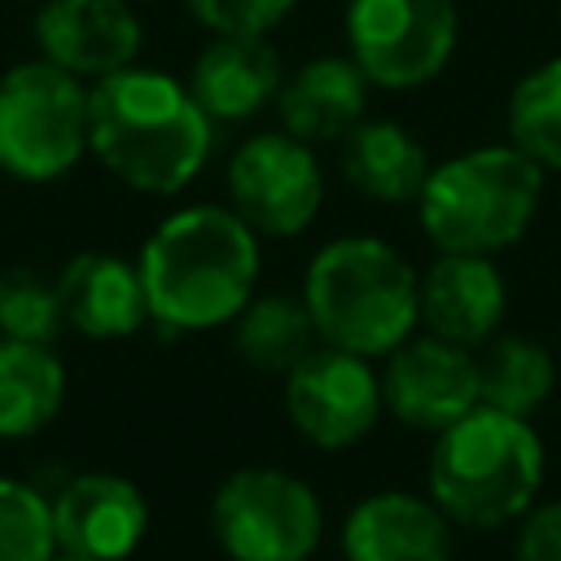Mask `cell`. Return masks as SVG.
Instances as JSON below:
<instances>
[{
    "mask_svg": "<svg viewBox=\"0 0 561 561\" xmlns=\"http://www.w3.org/2000/svg\"><path fill=\"white\" fill-rule=\"evenodd\" d=\"M39 57L83 83L136 66L140 18L131 0H44L35 13Z\"/></svg>",
    "mask_w": 561,
    "mask_h": 561,
    "instance_id": "4fadbf2b",
    "label": "cell"
},
{
    "mask_svg": "<svg viewBox=\"0 0 561 561\" xmlns=\"http://www.w3.org/2000/svg\"><path fill=\"white\" fill-rule=\"evenodd\" d=\"M456 31V0H346L351 61L373 88L408 92L443 75Z\"/></svg>",
    "mask_w": 561,
    "mask_h": 561,
    "instance_id": "ba28073f",
    "label": "cell"
},
{
    "mask_svg": "<svg viewBox=\"0 0 561 561\" xmlns=\"http://www.w3.org/2000/svg\"><path fill=\"white\" fill-rule=\"evenodd\" d=\"M140 285L149 320L175 333L232 324L254 298L259 232L232 206H184L140 245Z\"/></svg>",
    "mask_w": 561,
    "mask_h": 561,
    "instance_id": "6da1fadb",
    "label": "cell"
},
{
    "mask_svg": "<svg viewBox=\"0 0 561 561\" xmlns=\"http://www.w3.org/2000/svg\"><path fill=\"white\" fill-rule=\"evenodd\" d=\"M57 298H61L66 329L96 337V342L131 337L149 320L140 267L118 254H105V250L75 254L57 272Z\"/></svg>",
    "mask_w": 561,
    "mask_h": 561,
    "instance_id": "2e32d148",
    "label": "cell"
},
{
    "mask_svg": "<svg viewBox=\"0 0 561 561\" xmlns=\"http://www.w3.org/2000/svg\"><path fill=\"white\" fill-rule=\"evenodd\" d=\"M508 289L486 254H438L421 276L425 333L456 346H486L504 320Z\"/></svg>",
    "mask_w": 561,
    "mask_h": 561,
    "instance_id": "5bb4252c",
    "label": "cell"
},
{
    "mask_svg": "<svg viewBox=\"0 0 561 561\" xmlns=\"http://www.w3.org/2000/svg\"><path fill=\"white\" fill-rule=\"evenodd\" d=\"M508 145L543 171H561V57L539 61L508 96Z\"/></svg>",
    "mask_w": 561,
    "mask_h": 561,
    "instance_id": "603a6c76",
    "label": "cell"
},
{
    "mask_svg": "<svg viewBox=\"0 0 561 561\" xmlns=\"http://www.w3.org/2000/svg\"><path fill=\"white\" fill-rule=\"evenodd\" d=\"M543 167L517 145H482L438 162L416 197L421 232L438 254H500L535 224Z\"/></svg>",
    "mask_w": 561,
    "mask_h": 561,
    "instance_id": "5b68a950",
    "label": "cell"
},
{
    "mask_svg": "<svg viewBox=\"0 0 561 561\" xmlns=\"http://www.w3.org/2000/svg\"><path fill=\"white\" fill-rule=\"evenodd\" d=\"M57 535H53V500L22 482L0 473V561H53Z\"/></svg>",
    "mask_w": 561,
    "mask_h": 561,
    "instance_id": "d4e9b609",
    "label": "cell"
},
{
    "mask_svg": "<svg viewBox=\"0 0 561 561\" xmlns=\"http://www.w3.org/2000/svg\"><path fill=\"white\" fill-rule=\"evenodd\" d=\"M88 153V83L35 57L0 75V171L22 184L61 180Z\"/></svg>",
    "mask_w": 561,
    "mask_h": 561,
    "instance_id": "8992f818",
    "label": "cell"
},
{
    "mask_svg": "<svg viewBox=\"0 0 561 561\" xmlns=\"http://www.w3.org/2000/svg\"><path fill=\"white\" fill-rule=\"evenodd\" d=\"M346 561H451V522L430 495L373 491L342 522Z\"/></svg>",
    "mask_w": 561,
    "mask_h": 561,
    "instance_id": "9a60e30c",
    "label": "cell"
},
{
    "mask_svg": "<svg viewBox=\"0 0 561 561\" xmlns=\"http://www.w3.org/2000/svg\"><path fill=\"white\" fill-rule=\"evenodd\" d=\"M381 399L403 425L443 434L478 408V355L434 333H412L386 355Z\"/></svg>",
    "mask_w": 561,
    "mask_h": 561,
    "instance_id": "8fae6325",
    "label": "cell"
},
{
    "mask_svg": "<svg viewBox=\"0 0 561 561\" xmlns=\"http://www.w3.org/2000/svg\"><path fill=\"white\" fill-rule=\"evenodd\" d=\"M232 342H237V355L250 368L280 373V377H289L320 346L316 324L307 316V302L285 298V294L250 298L245 311L232 320Z\"/></svg>",
    "mask_w": 561,
    "mask_h": 561,
    "instance_id": "44dd1931",
    "label": "cell"
},
{
    "mask_svg": "<svg viewBox=\"0 0 561 561\" xmlns=\"http://www.w3.org/2000/svg\"><path fill=\"white\" fill-rule=\"evenodd\" d=\"M285 83L280 53L263 35H215L188 75L193 101L210 114V123H241L254 118L263 105L276 101Z\"/></svg>",
    "mask_w": 561,
    "mask_h": 561,
    "instance_id": "e0dca14e",
    "label": "cell"
},
{
    "mask_svg": "<svg viewBox=\"0 0 561 561\" xmlns=\"http://www.w3.org/2000/svg\"><path fill=\"white\" fill-rule=\"evenodd\" d=\"M66 329L57 276H44L35 267H4L0 272V337L53 346Z\"/></svg>",
    "mask_w": 561,
    "mask_h": 561,
    "instance_id": "cb8c5ba5",
    "label": "cell"
},
{
    "mask_svg": "<svg viewBox=\"0 0 561 561\" xmlns=\"http://www.w3.org/2000/svg\"><path fill=\"white\" fill-rule=\"evenodd\" d=\"M88 149L136 193H180L210 158V114L188 83L127 66L88 83Z\"/></svg>",
    "mask_w": 561,
    "mask_h": 561,
    "instance_id": "7a4b0ae2",
    "label": "cell"
},
{
    "mask_svg": "<svg viewBox=\"0 0 561 561\" xmlns=\"http://www.w3.org/2000/svg\"><path fill=\"white\" fill-rule=\"evenodd\" d=\"M557 386V364L535 337H491L478 355V403L530 416Z\"/></svg>",
    "mask_w": 561,
    "mask_h": 561,
    "instance_id": "7402d4cb",
    "label": "cell"
},
{
    "mask_svg": "<svg viewBox=\"0 0 561 561\" xmlns=\"http://www.w3.org/2000/svg\"><path fill=\"white\" fill-rule=\"evenodd\" d=\"M210 535L228 561H307L320 548L324 513L302 478L250 465L219 482Z\"/></svg>",
    "mask_w": 561,
    "mask_h": 561,
    "instance_id": "52a82bcc",
    "label": "cell"
},
{
    "mask_svg": "<svg viewBox=\"0 0 561 561\" xmlns=\"http://www.w3.org/2000/svg\"><path fill=\"white\" fill-rule=\"evenodd\" d=\"M61 403H66V368L53 355V346L0 337V443L48 430Z\"/></svg>",
    "mask_w": 561,
    "mask_h": 561,
    "instance_id": "ffe728a7",
    "label": "cell"
},
{
    "mask_svg": "<svg viewBox=\"0 0 561 561\" xmlns=\"http://www.w3.org/2000/svg\"><path fill=\"white\" fill-rule=\"evenodd\" d=\"M149 530V500L123 473H75L53 495L57 552L79 561H127Z\"/></svg>",
    "mask_w": 561,
    "mask_h": 561,
    "instance_id": "7c38bea8",
    "label": "cell"
},
{
    "mask_svg": "<svg viewBox=\"0 0 561 561\" xmlns=\"http://www.w3.org/2000/svg\"><path fill=\"white\" fill-rule=\"evenodd\" d=\"M368 88V75L351 57H311L285 75L272 105L280 114V131L307 145H324L351 136L364 123Z\"/></svg>",
    "mask_w": 561,
    "mask_h": 561,
    "instance_id": "ac0fdd59",
    "label": "cell"
},
{
    "mask_svg": "<svg viewBox=\"0 0 561 561\" xmlns=\"http://www.w3.org/2000/svg\"><path fill=\"white\" fill-rule=\"evenodd\" d=\"M517 561H561V500L535 504L517 530Z\"/></svg>",
    "mask_w": 561,
    "mask_h": 561,
    "instance_id": "4316f807",
    "label": "cell"
},
{
    "mask_svg": "<svg viewBox=\"0 0 561 561\" xmlns=\"http://www.w3.org/2000/svg\"><path fill=\"white\" fill-rule=\"evenodd\" d=\"M543 486V443L526 416L473 408L434 438L430 500L447 522L495 530L522 522Z\"/></svg>",
    "mask_w": 561,
    "mask_h": 561,
    "instance_id": "277c9868",
    "label": "cell"
},
{
    "mask_svg": "<svg viewBox=\"0 0 561 561\" xmlns=\"http://www.w3.org/2000/svg\"><path fill=\"white\" fill-rule=\"evenodd\" d=\"M324 197L316 149L289 131L250 136L228 162V206L263 237H298Z\"/></svg>",
    "mask_w": 561,
    "mask_h": 561,
    "instance_id": "9c48e42d",
    "label": "cell"
},
{
    "mask_svg": "<svg viewBox=\"0 0 561 561\" xmlns=\"http://www.w3.org/2000/svg\"><path fill=\"white\" fill-rule=\"evenodd\" d=\"M316 337L351 355H390L421 324V276L381 237H337L307 263L302 294Z\"/></svg>",
    "mask_w": 561,
    "mask_h": 561,
    "instance_id": "3957f363",
    "label": "cell"
},
{
    "mask_svg": "<svg viewBox=\"0 0 561 561\" xmlns=\"http://www.w3.org/2000/svg\"><path fill=\"white\" fill-rule=\"evenodd\" d=\"M298 0H188L193 18L215 35H267Z\"/></svg>",
    "mask_w": 561,
    "mask_h": 561,
    "instance_id": "484cf974",
    "label": "cell"
},
{
    "mask_svg": "<svg viewBox=\"0 0 561 561\" xmlns=\"http://www.w3.org/2000/svg\"><path fill=\"white\" fill-rule=\"evenodd\" d=\"M381 377L364 355L316 346L289 377H285V412L294 430L324 451L359 443L381 416Z\"/></svg>",
    "mask_w": 561,
    "mask_h": 561,
    "instance_id": "30bf717a",
    "label": "cell"
},
{
    "mask_svg": "<svg viewBox=\"0 0 561 561\" xmlns=\"http://www.w3.org/2000/svg\"><path fill=\"white\" fill-rule=\"evenodd\" d=\"M342 171L373 202H416L434 162L403 123L377 118L342 136Z\"/></svg>",
    "mask_w": 561,
    "mask_h": 561,
    "instance_id": "d6986e66",
    "label": "cell"
},
{
    "mask_svg": "<svg viewBox=\"0 0 561 561\" xmlns=\"http://www.w3.org/2000/svg\"><path fill=\"white\" fill-rule=\"evenodd\" d=\"M53 561H79V557H66V552H57V557H53Z\"/></svg>",
    "mask_w": 561,
    "mask_h": 561,
    "instance_id": "83f0119b",
    "label": "cell"
}]
</instances>
